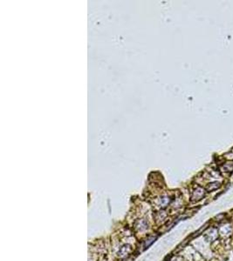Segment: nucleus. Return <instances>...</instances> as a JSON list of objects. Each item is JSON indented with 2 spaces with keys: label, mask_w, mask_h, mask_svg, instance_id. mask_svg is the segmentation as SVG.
Segmentation results:
<instances>
[{
  "label": "nucleus",
  "mask_w": 233,
  "mask_h": 261,
  "mask_svg": "<svg viewBox=\"0 0 233 261\" xmlns=\"http://www.w3.org/2000/svg\"><path fill=\"white\" fill-rule=\"evenodd\" d=\"M204 190L201 187H198L196 188L195 191L193 192V194H192V197H191V200L192 201H198L200 199H202L204 196Z\"/></svg>",
  "instance_id": "nucleus-1"
},
{
  "label": "nucleus",
  "mask_w": 233,
  "mask_h": 261,
  "mask_svg": "<svg viewBox=\"0 0 233 261\" xmlns=\"http://www.w3.org/2000/svg\"><path fill=\"white\" fill-rule=\"evenodd\" d=\"M131 250H132L131 246H129V245H125V246H122L120 250H119V252H118V256L120 257V258H123V257L127 256V255L131 252Z\"/></svg>",
  "instance_id": "nucleus-2"
},
{
  "label": "nucleus",
  "mask_w": 233,
  "mask_h": 261,
  "mask_svg": "<svg viewBox=\"0 0 233 261\" xmlns=\"http://www.w3.org/2000/svg\"><path fill=\"white\" fill-rule=\"evenodd\" d=\"M221 186V183L220 182H218V181H216V182H212V183H210L208 186H207V187H206V190L208 191V192H212V191H216V190H218L219 187Z\"/></svg>",
  "instance_id": "nucleus-3"
},
{
  "label": "nucleus",
  "mask_w": 233,
  "mask_h": 261,
  "mask_svg": "<svg viewBox=\"0 0 233 261\" xmlns=\"http://www.w3.org/2000/svg\"><path fill=\"white\" fill-rule=\"evenodd\" d=\"M156 236H152V237H149V239H146V241H145V243H144V249H146V248H148L149 246H150L155 241H156Z\"/></svg>",
  "instance_id": "nucleus-4"
},
{
  "label": "nucleus",
  "mask_w": 233,
  "mask_h": 261,
  "mask_svg": "<svg viewBox=\"0 0 233 261\" xmlns=\"http://www.w3.org/2000/svg\"><path fill=\"white\" fill-rule=\"evenodd\" d=\"M137 223H138V225H136L137 226V228L139 229V230H144V229H146L148 226V224L146 223V221L145 220H143V219H141V220H139V221H137Z\"/></svg>",
  "instance_id": "nucleus-5"
},
{
  "label": "nucleus",
  "mask_w": 233,
  "mask_h": 261,
  "mask_svg": "<svg viewBox=\"0 0 233 261\" xmlns=\"http://www.w3.org/2000/svg\"><path fill=\"white\" fill-rule=\"evenodd\" d=\"M169 198L164 197V198H162V199H161V205H162V207H165V206H167V205L169 204Z\"/></svg>",
  "instance_id": "nucleus-6"
},
{
  "label": "nucleus",
  "mask_w": 233,
  "mask_h": 261,
  "mask_svg": "<svg viewBox=\"0 0 233 261\" xmlns=\"http://www.w3.org/2000/svg\"><path fill=\"white\" fill-rule=\"evenodd\" d=\"M224 167H225L226 172H231L233 170V165L231 164H225Z\"/></svg>",
  "instance_id": "nucleus-7"
}]
</instances>
